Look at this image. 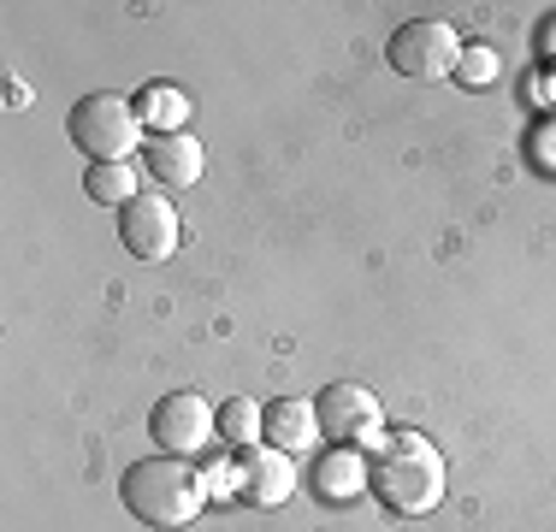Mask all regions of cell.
Segmentation results:
<instances>
[{
  "mask_svg": "<svg viewBox=\"0 0 556 532\" xmlns=\"http://www.w3.org/2000/svg\"><path fill=\"white\" fill-rule=\"evenodd\" d=\"M202 485H207V497H237V461H231V449L214 461H202Z\"/></svg>",
  "mask_w": 556,
  "mask_h": 532,
  "instance_id": "16",
  "label": "cell"
},
{
  "mask_svg": "<svg viewBox=\"0 0 556 532\" xmlns=\"http://www.w3.org/2000/svg\"><path fill=\"white\" fill-rule=\"evenodd\" d=\"M84 195L101 202V207H130L142 190H137V172L130 166H89L84 172Z\"/></svg>",
  "mask_w": 556,
  "mask_h": 532,
  "instance_id": "14",
  "label": "cell"
},
{
  "mask_svg": "<svg viewBox=\"0 0 556 532\" xmlns=\"http://www.w3.org/2000/svg\"><path fill=\"white\" fill-rule=\"evenodd\" d=\"M65 137L77 142V154H89V166H130V154L142 142V113L130 96L96 89L65 113Z\"/></svg>",
  "mask_w": 556,
  "mask_h": 532,
  "instance_id": "3",
  "label": "cell"
},
{
  "mask_svg": "<svg viewBox=\"0 0 556 532\" xmlns=\"http://www.w3.org/2000/svg\"><path fill=\"white\" fill-rule=\"evenodd\" d=\"M137 113H142V130L178 137L184 118H190V96H184L178 84H149V89H137Z\"/></svg>",
  "mask_w": 556,
  "mask_h": 532,
  "instance_id": "13",
  "label": "cell"
},
{
  "mask_svg": "<svg viewBox=\"0 0 556 532\" xmlns=\"http://www.w3.org/2000/svg\"><path fill=\"white\" fill-rule=\"evenodd\" d=\"M142 166H149V178L161 183V190H190V183H202V142H195L190 130L154 137L149 149H142Z\"/></svg>",
  "mask_w": 556,
  "mask_h": 532,
  "instance_id": "9",
  "label": "cell"
},
{
  "mask_svg": "<svg viewBox=\"0 0 556 532\" xmlns=\"http://www.w3.org/2000/svg\"><path fill=\"white\" fill-rule=\"evenodd\" d=\"M178 237H184V225H178V207H172L166 195L142 190L130 207H118V243L137 261H166L172 249H178Z\"/></svg>",
  "mask_w": 556,
  "mask_h": 532,
  "instance_id": "7",
  "label": "cell"
},
{
  "mask_svg": "<svg viewBox=\"0 0 556 532\" xmlns=\"http://www.w3.org/2000/svg\"><path fill=\"white\" fill-rule=\"evenodd\" d=\"M267 444L285 449V456H302V449L320 444V415H314V403H302V396H278L267 408Z\"/></svg>",
  "mask_w": 556,
  "mask_h": 532,
  "instance_id": "11",
  "label": "cell"
},
{
  "mask_svg": "<svg viewBox=\"0 0 556 532\" xmlns=\"http://www.w3.org/2000/svg\"><path fill=\"white\" fill-rule=\"evenodd\" d=\"M497 72H503L497 48H485V42L462 48V65H456V77H462L468 89H492V84H497Z\"/></svg>",
  "mask_w": 556,
  "mask_h": 532,
  "instance_id": "15",
  "label": "cell"
},
{
  "mask_svg": "<svg viewBox=\"0 0 556 532\" xmlns=\"http://www.w3.org/2000/svg\"><path fill=\"white\" fill-rule=\"evenodd\" d=\"M290 491H296V468H290L285 449L255 444V449L237 456V497H243L249 509H278Z\"/></svg>",
  "mask_w": 556,
  "mask_h": 532,
  "instance_id": "8",
  "label": "cell"
},
{
  "mask_svg": "<svg viewBox=\"0 0 556 532\" xmlns=\"http://www.w3.org/2000/svg\"><path fill=\"white\" fill-rule=\"evenodd\" d=\"M314 415H320V438L338 449H379L386 444V403L367 384H350V379L326 384Z\"/></svg>",
  "mask_w": 556,
  "mask_h": 532,
  "instance_id": "5",
  "label": "cell"
},
{
  "mask_svg": "<svg viewBox=\"0 0 556 532\" xmlns=\"http://www.w3.org/2000/svg\"><path fill=\"white\" fill-rule=\"evenodd\" d=\"M149 438L161 444V456L195 461L219 438V408L207 403L202 391H166L161 403L149 408Z\"/></svg>",
  "mask_w": 556,
  "mask_h": 532,
  "instance_id": "6",
  "label": "cell"
},
{
  "mask_svg": "<svg viewBox=\"0 0 556 532\" xmlns=\"http://www.w3.org/2000/svg\"><path fill=\"white\" fill-rule=\"evenodd\" d=\"M367 497L403 521L432 515L444 503V456L420 432H386V444L367 456Z\"/></svg>",
  "mask_w": 556,
  "mask_h": 532,
  "instance_id": "1",
  "label": "cell"
},
{
  "mask_svg": "<svg viewBox=\"0 0 556 532\" xmlns=\"http://www.w3.org/2000/svg\"><path fill=\"white\" fill-rule=\"evenodd\" d=\"M314 497L332 503V509H350L355 497H367V461L362 449H326L320 461H314Z\"/></svg>",
  "mask_w": 556,
  "mask_h": 532,
  "instance_id": "10",
  "label": "cell"
},
{
  "mask_svg": "<svg viewBox=\"0 0 556 532\" xmlns=\"http://www.w3.org/2000/svg\"><path fill=\"white\" fill-rule=\"evenodd\" d=\"M219 444L231 449V456L267 444V408H261L255 396H231V403L219 408Z\"/></svg>",
  "mask_w": 556,
  "mask_h": 532,
  "instance_id": "12",
  "label": "cell"
},
{
  "mask_svg": "<svg viewBox=\"0 0 556 532\" xmlns=\"http://www.w3.org/2000/svg\"><path fill=\"white\" fill-rule=\"evenodd\" d=\"M118 503H125L149 532H178L214 497H207V485H202V468H190V461H178V456H149V461H130L125 468Z\"/></svg>",
  "mask_w": 556,
  "mask_h": 532,
  "instance_id": "2",
  "label": "cell"
},
{
  "mask_svg": "<svg viewBox=\"0 0 556 532\" xmlns=\"http://www.w3.org/2000/svg\"><path fill=\"white\" fill-rule=\"evenodd\" d=\"M386 65L408 84H439V77H456L462 65V36L450 30L444 18H408L391 30L386 42Z\"/></svg>",
  "mask_w": 556,
  "mask_h": 532,
  "instance_id": "4",
  "label": "cell"
}]
</instances>
